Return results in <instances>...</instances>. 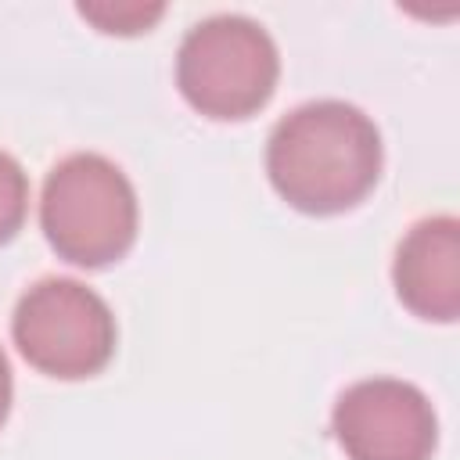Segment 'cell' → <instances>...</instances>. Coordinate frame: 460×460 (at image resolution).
Returning a JSON list of instances; mask_svg holds the SVG:
<instances>
[{"instance_id": "cell-6", "label": "cell", "mask_w": 460, "mask_h": 460, "mask_svg": "<svg viewBox=\"0 0 460 460\" xmlns=\"http://www.w3.org/2000/svg\"><path fill=\"white\" fill-rule=\"evenodd\" d=\"M395 291L424 320L449 323L460 313V223L453 216L420 219L395 252Z\"/></svg>"}, {"instance_id": "cell-4", "label": "cell", "mask_w": 460, "mask_h": 460, "mask_svg": "<svg viewBox=\"0 0 460 460\" xmlns=\"http://www.w3.org/2000/svg\"><path fill=\"white\" fill-rule=\"evenodd\" d=\"M18 352L50 377H90L115 352V316L108 302L79 280L47 277L32 284L14 309Z\"/></svg>"}, {"instance_id": "cell-3", "label": "cell", "mask_w": 460, "mask_h": 460, "mask_svg": "<svg viewBox=\"0 0 460 460\" xmlns=\"http://www.w3.org/2000/svg\"><path fill=\"white\" fill-rule=\"evenodd\" d=\"M277 47L270 32L241 14L198 22L176 54V83L190 108L208 119H244L277 86Z\"/></svg>"}, {"instance_id": "cell-8", "label": "cell", "mask_w": 460, "mask_h": 460, "mask_svg": "<svg viewBox=\"0 0 460 460\" xmlns=\"http://www.w3.org/2000/svg\"><path fill=\"white\" fill-rule=\"evenodd\" d=\"M25 208H29V180L22 165L7 151H0V244L22 230Z\"/></svg>"}, {"instance_id": "cell-5", "label": "cell", "mask_w": 460, "mask_h": 460, "mask_svg": "<svg viewBox=\"0 0 460 460\" xmlns=\"http://www.w3.org/2000/svg\"><path fill=\"white\" fill-rule=\"evenodd\" d=\"M331 424L349 460H431L438 438L428 395L395 377H370L345 388Z\"/></svg>"}, {"instance_id": "cell-2", "label": "cell", "mask_w": 460, "mask_h": 460, "mask_svg": "<svg viewBox=\"0 0 460 460\" xmlns=\"http://www.w3.org/2000/svg\"><path fill=\"white\" fill-rule=\"evenodd\" d=\"M40 223L50 248L75 266H108L137 237V194L104 155H68L43 183Z\"/></svg>"}, {"instance_id": "cell-9", "label": "cell", "mask_w": 460, "mask_h": 460, "mask_svg": "<svg viewBox=\"0 0 460 460\" xmlns=\"http://www.w3.org/2000/svg\"><path fill=\"white\" fill-rule=\"evenodd\" d=\"M7 410H11V367H7V356L0 349V428L7 420Z\"/></svg>"}, {"instance_id": "cell-7", "label": "cell", "mask_w": 460, "mask_h": 460, "mask_svg": "<svg viewBox=\"0 0 460 460\" xmlns=\"http://www.w3.org/2000/svg\"><path fill=\"white\" fill-rule=\"evenodd\" d=\"M79 14L86 22H93L101 32H119V36H133V32H147L162 14L165 4H140V0H126V4H79Z\"/></svg>"}, {"instance_id": "cell-1", "label": "cell", "mask_w": 460, "mask_h": 460, "mask_svg": "<svg viewBox=\"0 0 460 460\" xmlns=\"http://www.w3.org/2000/svg\"><path fill=\"white\" fill-rule=\"evenodd\" d=\"M266 172L288 205L313 216L345 212L381 176L377 126L345 101H309L273 126Z\"/></svg>"}]
</instances>
